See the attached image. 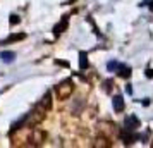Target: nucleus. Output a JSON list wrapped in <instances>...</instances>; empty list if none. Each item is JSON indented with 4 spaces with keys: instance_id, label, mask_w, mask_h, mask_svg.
<instances>
[{
    "instance_id": "nucleus-13",
    "label": "nucleus",
    "mask_w": 153,
    "mask_h": 148,
    "mask_svg": "<svg viewBox=\"0 0 153 148\" xmlns=\"http://www.w3.org/2000/svg\"><path fill=\"white\" fill-rule=\"evenodd\" d=\"M150 9H152V10H153V2H152V7H150Z\"/></svg>"
},
{
    "instance_id": "nucleus-2",
    "label": "nucleus",
    "mask_w": 153,
    "mask_h": 148,
    "mask_svg": "<svg viewBox=\"0 0 153 148\" xmlns=\"http://www.w3.org/2000/svg\"><path fill=\"white\" fill-rule=\"evenodd\" d=\"M136 127H139V119L136 115H127L126 117V131H134Z\"/></svg>"
},
{
    "instance_id": "nucleus-5",
    "label": "nucleus",
    "mask_w": 153,
    "mask_h": 148,
    "mask_svg": "<svg viewBox=\"0 0 153 148\" xmlns=\"http://www.w3.org/2000/svg\"><path fill=\"white\" fill-rule=\"evenodd\" d=\"M24 38H26L24 33H21V35H10L7 40H4V42H2V45H7V43H12V42H19V40H24Z\"/></svg>"
},
{
    "instance_id": "nucleus-6",
    "label": "nucleus",
    "mask_w": 153,
    "mask_h": 148,
    "mask_svg": "<svg viewBox=\"0 0 153 148\" xmlns=\"http://www.w3.org/2000/svg\"><path fill=\"white\" fill-rule=\"evenodd\" d=\"M14 57H16L14 52H2V54H0V59H2L4 62H7V64L12 62V60H14Z\"/></svg>"
},
{
    "instance_id": "nucleus-9",
    "label": "nucleus",
    "mask_w": 153,
    "mask_h": 148,
    "mask_svg": "<svg viewBox=\"0 0 153 148\" xmlns=\"http://www.w3.org/2000/svg\"><path fill=\"white\" fill-rule=\"evenodd\" d=\"M117 67H119V62H115V60L107 64V69H108V71H117Z\"/></svg>"
},
{
    "instance_id": "nucleus-3",
    "label": "nucleus",
    "mask_w": 153,
    "mask_h": 148,
    "mask_svg": "<svg viewBox=\"0 0 153 148\" xmlns=\"http://www.w3.org/2000/svg\"><path fill=\"white\" fill-rule=\"evenodd\" d=\"M112 103H114V110L115 112H122L124 110V98L120 95H115L114 100H112Z\"/></svg>"
},
{
    "instance_id": "nucleus-8",
    "label": "nucleus",
    "mask_w": 153,
    "mask_h": 148,
    "mask_svg": "<svg viewBox=\"0 0 153 148\" xmlns=\"http://www.w3.org/2000/svg\"><path fill=\"white\" fill-rule=\"evenodd\" d=\"M65 28H67V16H64L62 22H60V24H57L55 28H53V31H55V35H59V33H62Z\"/></svg>"
},
{
    "instance_id": "nucleus-10",
    "label": "nucleus",
    "mask_w": 153,
    "mask_h": 148,
    "mask_svg": "<svg viewBox=\"0 0 153 148\" xmlns=\"http://www.w3.org/2000/svg\"><path fill=\"white\" fill-rule=\"evenodd\" d=\"M16 22H19V17H17V16H14V14H12V16H10V26H14Z\"/></svg>"
},
{
    "instance_id": "nucleus-11",
    "label": "nucleus",
    "mask_w": 153,
    "mask_h": 148,
    "mask_svg": "<svg viewBox=\"0 0 153 148\" xmlns=\"http://www.w3.org/2000/svg\"><path fill=\"white\" fill-rule=\"evenodd\" d=\"M146 78H153V69H146Z\"/></svg>"
},
{
    "instance_id": "nucleus-4",
    "label": "nucleus",
    "mask_w": 153,
    "mask_h": 148,
    "mask_svg": "<svg viewBox=\"0 0 153 148\" xmlns=\"http://www.w3.org/2000/svg\"><path fill=\"white\" fill-rule=\"evenodd\" d=\"M117 72L120 78H131V67L129 65H124V64H119Z\"/></svg>"
},
{
    "instance_id": "nucleus-12",
    "label": "nucleus",
    "mask_w": 153,
    "mask_h": 148,
    "mask_svg": "<svg viewBox=\"0 0 153 148\" xmlns=\"http://www.w3.org/2000/svg\"><path fill=\"white\" fill-rule=\"evenodd\" d=\"M126 91L129 93V95H131V93H132V88H131V85H127V86H126Z\"/></svg>"
},
{
    "instance_id": "nucleus-1",
    "label": "nucleus",
    "mask_w": 153,
    "mask_h": 148,
    "mask_svg": "<svg viewBox=\"0 0 153 148\" xmlns=\"http://www.w3.org/2000/svg\"><path fill=\"white\" fill-rule=\"evenodd\" d=\"M72 90H74V85L71 83L69 79H65L64 83L55 86V91H57V95H59V98H67L71 93H72Z\"/></svg>"
},
{
    "instance_id": "nucleus-7",
    "label": "nucleus",
    "mask_w": 153,
    "mask_h": 148,
    "mask_svg": "<svg viewBox=\"0 0 153 148\" xmlns=\"http://www.w3.org/2000/svg\"><path fill=\"white\" fill-rule=\"evenodd\" d=\"M88 67V55L86 52H79V69H86Z\"/></svg>"
}]
</instances>
